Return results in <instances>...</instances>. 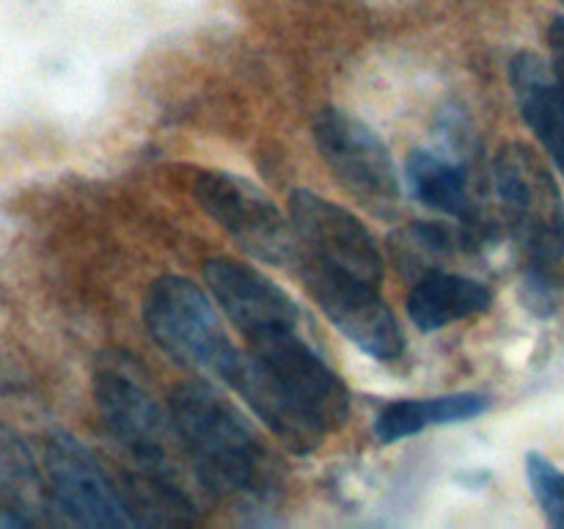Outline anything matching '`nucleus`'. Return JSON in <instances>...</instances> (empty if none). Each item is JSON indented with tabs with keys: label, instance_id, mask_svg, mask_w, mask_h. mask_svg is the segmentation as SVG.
Returning <instances> with one entry per match:
<instances>
[{
	"label": "nucleus",
	"instance_id": "obj_1",
	"mask_svg": "<svg viewBox=\"0 0 564 529\" xmlns=\"http://www.w3.org/2000/svg\"><path fill=\"white\" fill-rule=\"evenodd\" d=\"M169 413L196 479L215 496H262L273 485V457L240 408L207 380L171 389Z\"/></svg>",
	"mask_w": 564,
	"mask_h": 529
},
{
	"label": "nucleus",
	"instance_id": "obj_2",
	"mask_svg": "<svg viewBox=\"0 0 564 529\" xmlns=\"http://www.w3.org/2000/svg\"><path fill=\"white\" fill-rule=\"evenodd\" d=\"M143 325L160 350L180 367L220 384L240 356L213 298L185 276H160L149 284Z\"/></svg>",
	"mask_w": 564,
	"mask_h": 529
},
{
	"label": "nucleus",
	"instance_id": "obj_3",
	"mask_svg": "<svg viewBox=\"0 0 564 529\" xmlns=\"http://www.w3.org/2000/svg\"><path fill=\"white\" fill-rule=\"evenodd\" d=\"M496 193L527 268H560L564 259V198L549 163L521 141L494 160Z\"/></svg>",
	"mask_w": 564,
	"mask_h": 529
},
{
	"label": "nucleus",
	"instance_id": "obj_4",
	"mask_svg": "<svg viewBox=\"0 0 564 529\" xmlns=\"http://www.w3.org/2000/svg\"><path fill=\"white\" fill-rule=\"evenodd\" d=\"M198 207L257 262L290 268L297 259V237L292 220L279 204L246 176L229 171H198L193 182Z\"/></svg>",
	"mask_w": 564,
	"mask_h": 529
},
{
	"label": "nucleus",
	"instance_id": "obj_5",
	"mask_svg": "<svg viewBox=\"0 0 564 529\" xmlns=\"http://www.w3.org/2000/svg\"><path fill=\"white\" fill-rule=\"evenodd\" d=\"M94 400L108 433L143 468V477L182 490L176 452L185 450L171 422V413L163 411L138 380L113 369L97 375Z\"/></svg>",
	"mask_w": 564,
	"mask_h": 529
},
{
	"label": "nucleus",
	"instance_id": "obj_6",
	"mask_svg": "<svg viewBox=\"0 0 564 529\" xmlns=\"http://www.w3.org/2000/svg\"><path fill=\"white\" fill-rule=\"evenodd\" d=\"M314 143L336 182L375 215H391L400 204V176L389 147L358 116L325 108L314 119Z\"/></svg>",
	"mask_w": 564,
	"mask_h": 529
},
{
	"label": "nucleus",
	"instance_id": "obj_7",
	"mask_svg": "<svg viewBox=\"0 0 564 529\" xmlns=\"http://www.w3.org/2000/svg\"><path fill=\"white\" fill-rule=\"evenodd\" d=\"M246 347L325 433L330 435L347 422L352 400L350 389L303 334V325L248 339Z\"/></svg>",
	"mask_w": 564,
	"mask_h": 529
},
{
	"label": "nucleus",
	"instance_id": "obj_8",
	"mask_svg": "<svg viewBox=\"0 0 564 529\" xmlns=\"http://www.w3.org/2000/svg\"><path fill=\"white\" fill-rule=\"evenodd\" d=\"M290 220L297 246L306 253L303 262L383 284V253L350 209L301 187L290 196Z\"/></svg>",
	"mask_w": 564,
	"mask_h": 529
},
{
	"label": "nucleus",
	"instance_id": "obj_9",
	"mask_svg": "<svg viewBox=\"0 0 564 529\" xmlns=\"http://www.w3.org/2000/svg\"><path fill=\"white\" fill-rule=\"evenodd\" d=\"M303 281L325 317L367 356L391 361L405 350L400 320L380 295V284L314 262H303Z\"/></svg>",
	"mask_w": 564,
	"mask_h": 529
},
{
	"label": "nucleus",
	"instance_id": "obj_10",
	"mask_svg": "<svg viewBox=\"0 0 564 529\" xmlns=\"http://www.w3.org/2000/svg\"><path fill=\"white\" fill-rule=\"evenodd\" d=\"M50 494L69 521L80 527H132L130 505L110 483L108 472L91 450L72 433L50 435L44 452Z\"/></svg>",
	"mask_w": 564,
	"mask_h": 529
},
{
	"label": "nucleus",
	"instance_id": "obj_11",
	"mask_svg": "<svg viewBox=\"0 0 564 529\" xmlns=\"http://www.w3.org/2000/svg\"><path fill=\"white\" fill-rule=\"evenodd\" d=\"M204 279H207L218 309L246 342L273 334V331L303 325L301 306L292 301L290 292H284V287L275 284L253 264L237 262L229 257L207 259Z\"/></svg>",
	"mask_w": 564,
	"mask_h": 529
},
{
	"label": "nucleus",
	"instance_id": "obj_12",
	"mask_svg": "<svg viewBox=\"0 0 564 529\" xmlns=\"http://www.w3.org/2000/svg\"><path fill=\"white\" fill-rule=\"evenodd\" d=\"M224 384L295 455H312L328 439V433L297 406L295 397L268 373V367L248 347L240 350L237 361L226 373Z\"/></svg>",
	"mask_w": 564,
	"mask_h": 529
},
{
	"label": "nucleus",
	"instance_id": "obj_13",
	"mask_svg": "<svg viewBox=\"0 0 564 529\" xmlns=\"http://www.w3.org/2000/svg\"><path fill=\"white\" fill-rule=\"evenodd\" d=\"M510 86L529 130L564 174V88L554 66L534 53L510 61Z\"/></svg>",
	"mask_w": 564,
	"mask_h": 529
},
{
	"label": "nucleus",
	"instance_id": "obj_14",
	"mask_svg": "<svg viewBox=\"0 0 564 529\" xmlns=\"http://www.w3.org/2000/svg\"><path fill=\"white\" fill-rule=\"evenodd\" d=\"M490 303H494V295L482 281L460 273H446V270H430L411 287L405 309L413 325L430 334V331H441L457 320L488 312Z\"/></svg>",
	"mask_w": 564,
	"mask_h": 529
},
{
	"label": "nucleus",
	"instance_id": "obj_15",
	"mask_svg": "<svg viewBox=\"0 0 564 529\" xmlns=\"http://www.w3.org/2000/svg\"><path fill=\"white\" fill-rule=\"evenodd\" d=\"M405 182L424 207L452 215L463 224H474L477 207L471 196V176L460 160L416 149L405 160Z\"/></svg>",
	"mask_w": 564,
	"mask_h": 529
},
{
	"label": "nucleus",
	"instance_id": "obj_16",
	"mask_svg": "<svg viewBox=\"0 0 564 529\" xmlns=\"http://www.w3.org/2000/svg\"><path fill=\"white\" fill-rule=\"evenodd\" d=\"M488 408L490 397L477 395V391L422 397V400H394L375 419V435L383 444H394V441L408 439V435L424 433L427 428L468 422V419L479 417Z\"/></svg>",
	"mask_w": 564,
	"mask_h": 529
},
{
	"label": "nucleus",
	"instance_id": "obj_17",
	"mask_svg": "<svg viewBox=\"0 0 564 529\" xmlns=\"http://www.w3.org/2000/svg\"><path fill=\"white\" fill-rule=\"evenodd\" d=\"M39 472L31 450L14 430L0 424V494L22 499L36 490Z\"/></svg>",
	"mask_w": 564,
	"mask_h": 529
},
{
	"label": "nucleus",
	"instance_id": "obj_18",
	"mask_svg": "<svg viewBox=\"0 0 564 529\" xmlns=\"http://www.w3.org/2000/svg\"><path fill=\"white\" fill-rule=\"evenodd\" d=\"M527 477L532 485V494L543 510L545 521L551 527L564 529V474L549 457L529 452L527 455Z\"/></svg>",
	"mask_w": 564,
	"mask_h": 529
},
{
	"label": "nucleus",
	"instance_id": "obj_19",
	"mask_svg": "<svg viewBox=\"0 0 564 529\" xmlns=\"http://www.w3.org/2000/svg\"><path fill=\"white\" fill-rule=\"evenodd\" d=\"M523 303L529 312L549 317L556 312L562 301V276L560 268H527L523 273Z\"/></svg>",
	"mask_w": 564,
	"mask_h": 529
},
{
	"label": "nucleus",
	"instance_id": "obj_20",
	"mask_svg": "<svg viewBox=\"0 0 564 529\" xmlns=\"http://www.w3.org/2000/svg\"><path fill=\"white\" fill-rule=\"evenodd\" d=\"M549 50H551V66H554L556 77H560L564 88V17H554V20H551Z\"/></svg>",
	"mask_w": 564,
	"mask_h": 529
}]
</instances>
